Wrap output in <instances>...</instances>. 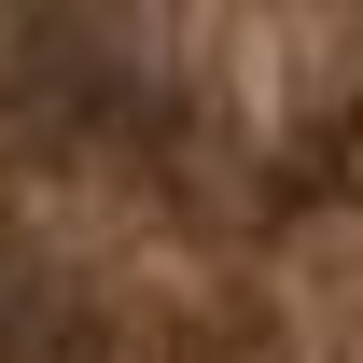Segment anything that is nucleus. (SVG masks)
Segmentation results:
<instances>
[{
    "label": "nucleus",
    "instance_id": "f257e3e1",
    "mask_svg": "<svg viewBox=\"0 0 363 363\" xmlns=\"http://www.w3.org/2000/svg\"><path fill=\"white\" fill-rule=\"evenodd\" d=\"M308 154H321V168H335V182H350V196H363V98H350V112H335V126L308 140Z\"/></svg>",
    "mask_w": 363,
    "mask_h": 363
}]
</instances>
